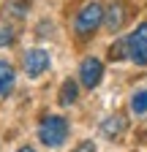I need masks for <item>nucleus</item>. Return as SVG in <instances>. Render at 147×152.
Segmentation results:
<instances>
[{"label":"nucleus","instance_id":"39448f33","mask_svg":"<svg viewBox=\"0 0 147 152\" xmlns=\"http://www.w3.org/2000/svg\"><path fill=\"white\" fill-rule=\"evenodd\" d=\"M22 65H25V73L30 76V79H38V76H41V73H46V71H49V65H52L49 52H46V49H30V52H25Z\"/></svg>","mask_w":147,"mask_h":152},{"label":"nucleus","instance_id":"423d86ee","mask_svg":"<svg viewBox=\"0 0 147 152\" xmlns=\"http://www.w3.org/2000/svg\"><path fill=\"white\" fill-rule=\"evenodd\" d=\"M125 19H128V3H125V0H115V3H109L104 8V25H106L109 33L123 30Z\"/></svg>","mask_w":147,"mask_h":152},{"label":"nucleus","instance_id":"ddd939ff","mask_svg":"<svg viewBox=\"0 0 147 152\" xmlns=\"http://www.w3.org/2000/svg\"><path fill=\"white\" fill-rule=\"evenodd\" d=\"M14 44V30H0V46H11Z\"/></svg>","mask_w":147,"mask_h":152},{"label":"nucleus","instance_id":"f257e3e1","mask_svg":"<svg viewBox=\"0 0 147 152\" xmlns=\"http://www.w3.org/2000/svg\"><path fill=\"white\" fill-rule=\"evenodd\" d=\"M101 25H104V3L101 0H87L74 16V33L79 38L93 35Z\"/></svg>","mask_w":147,"mask_h":152},{"label":"nucleus","instance_id":"4468645a","mask_svg":"<svg viewBox=\"0 0 147 152\" xmlns=\"http://www.w3.org/2000/svg\"><path fill=\"white\" fill-rule=\"evenodd\" d=\"M74 152H96V144L93 141H79L76 147H74Z\"/></svg>","mask_w":147,"mask_h":152},{"label":"nucleus","instance_id":"1a4fd4ad","mask_svg":"<svg viewBox=\"0 0 147 152\" xmlns=\"http://www.w3.org/2000/svg\"><path fill=\"white\" fill-rule=\"evenodd\" d=\"M76 98H79V84L74 79H65L63 87H60V92H57V103L60 106H74Z\"/></svg>","mask_w":147,"mask_h":152},{"label":"nucleus","instance_id":"f03ea898","mask_svg":"<svg viewBox=\"0 0 147 152\" xmlns=\"http://www.w3.org/2000/svg\"><path fill=\"white\" fill-rule=\"evenodd\" d=\"M68 130H71V125H68L65 117H60V114H46L41 120V125H38V139H41L44 147H60L68 139Z\"/></svg>","mask_w":147,"mask_h":152},{"label":"nucleus","instance_id":"9d476101","mask_svg":"<svg viewBox=\"0 0 147 152\" xmlns=\"http://www.w3.org/2000/svg\"><path fill=\"white\" fill-rule=\"evenodd\" d=\"M27 11H30V0H8L3 8V16L6 19H25Z\"/></svg>","mask_w":147,"mask_h":152},{"label":"nucleus","instance_id":"6e6552de","mask_svg":"<svg viewBox=\"0 0 147 152\" xmlns=\"http://www.w3.org/2000/svg\"><path fill=\"white\" fill-rule=\"evenodd\" d=\"M125 130V120H123V114H112V117H106L101 122V133L106 139H117L120 133Z\"/></svg>","mask_w":147,"mask_h":152},{"label":"nucleus","instance_id":"0eeeda50","mask_svg":"<svg viewBox=\"0 0 147 152\" xmlns=\"http://www.w3.org/2000/svg\"><path fill=\"white\" fill-rule=\"evenodd\" d=\"M14 82H16V71L8 60H0V98L8 95L14 90Z\"/></svg>","mask_w":147,"mask_h":152},{"label":"nucleus","instance_id":"7ed1b4c3","mask_svg":"<svg viewBox=\"0 0 147 152\" xmlns=\"http://www.w3.org/2000/svg\"><path fill=\"white\" fill-rule=\"evenodd\" d=\"M125 38H128V57L136 65H147V22L136 25V30Z\"/></svg>","mask_w":147,"mask_h":152},{"label":"nucleus","instance_id":"f8f14e48","mask_svg":"<svg viewBox=\"0 0 147 152\" xmlns=\"http://www.w3.org/2000/svg\"><path fill=\"white\" fill-rule=\"evenodd\" d=\"M123 57H128V38H120V41H115L112 46H109V60H123Z\"/></svg>","mask_w":147,"mask_h":152},{"label":"nucleus","instance_id":"9b49d317","mask_svg":"<svg viewBox=\"0 0 147 152\" xmlns=\"http://www.w3.org/2000/svg\"><path fill=\"white\" fill-rule=\"evenodd\" d=\"M131 111L134 114H144L147 111V90H136L131 95Z\"/></svg>","mask_w":147,"mask_h":152},{"label":"nucleus","instance_id":"20e7f679","mask_svg":"<svg viewBox=\"0 0 147 152\" xmlns=\"http://www.w3.org/2000/svg\"><path fill=\"white\" fill-rule=\"evenodd\" d=\"M104 79V63L98 57H85L79 63V82L85 84V90H96Z\"/></svg>","mask_w":147,"mask_h":152},{"label":"nucleus","instance_id":"2eb2a0df","mask_svg":"<svg viewBox=\"0 0 147 152\" xmlns=\"http://www.w3.org/2000/svg\"><path fill=\"white\" fill-rule=\"evenodd\" d=\"M19 152H35L33 147H19Z\"/></svg>","mask_w":147,"mask_h":152}]
</instances>
